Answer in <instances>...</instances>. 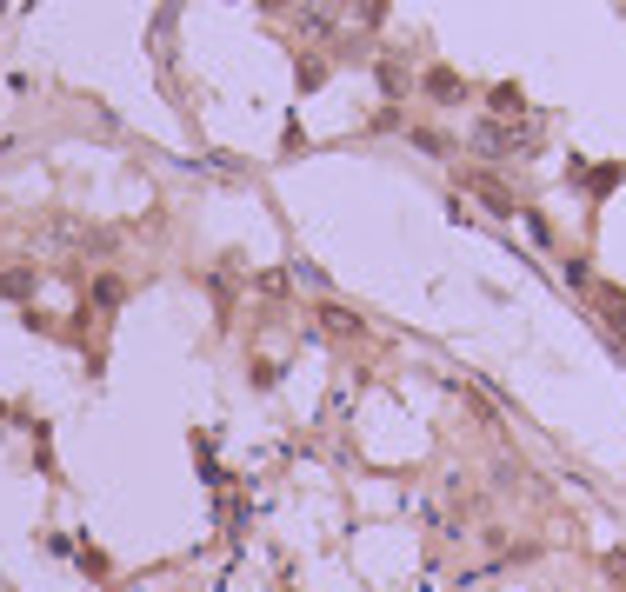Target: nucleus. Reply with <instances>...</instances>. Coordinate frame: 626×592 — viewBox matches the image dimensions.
I'll return each mask as SVG.
<instances>
[{"mask_svg":"<svg viewBox=\"0 0 626 592\" xmlns=\"http://www.w3.org/2000/svg\"><path fill=\"white\" fill-rule=\"evenodd\" d=\"M533 140H540V126L526 114L507 120V126H500V120H473V147H480V153H526Z\"/></svg>","mask_w":626,"mask_h":592,"instance_id":"obj_1","label":"nucleus"},{"mask_svg":"<svg viewBox=\"0 0 626 592\" xmlns=\"http://www.w3.org/2000/svg\"><path fill=\"white\" fill-rule=\"evenodd\" d=\"M427 93H440V101H460V80H453V74H427Z\"/></svg>","mask_w":626,"mask_h":592,"instance_id":"obj_2","label":"nucleus"}]
</instances>
